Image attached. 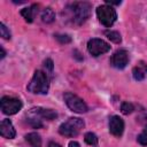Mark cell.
Returning a JSON list of instances; mask_svg holds the SVG:
<instances>
[{
  "label": "cell",
  "mask_w": 147,
  "mask_h": 147,
  "mask_svg": "<svg viewBox=\"0 0 147 147\" xmlns=\"http://www.w3.org/2000/svg\"><path fill=\"white\" fill-rule=\"evenodd\" d=\"M91 3L86 1H75L65 7L67 13L69 14V18L77 25H82L88 20L91 16Z\"/></svg>",
  "instance_id": "cell-1"
},
{
  "label": "cell",
  "mask_w": 147,
  "mask_h": 147,
  "mask_svg": "<svg viewBox=\"0 0 147 147\" xmlns=\"http://www.w3.org/2000/svg\"><path fill=\"white\" fill-rule=\"evenodd\" d=\"M49 76L46 71L37 70L26 88L33 94H47L49 90Z\"/></svg>",
  "instance_id": "cell-2"
},
{
  "label": "cell",
  "mask_w": 147,
  "mask_h": 147,
  "mask_svg": "<svg viewBox=\"0 0 147 147\" xmlns=\"http://www.w3.org/2000/svg\"><path fill=\"white\" fill-rule=\"evenodd\" d=\"M85 126V123L79 117H70L59 127V132L64 137H76L79 134L82 129Z\"/></svg>",
  "instance_id": "cell-3"
},
{
  "label": "cell",
  "mask_w": 147,
  "mask_h": 147,
  "mask_svg": "<svg viewBox=\"0 0 147 147\" xmlns=\"http://www.w3.org/2000/svg\"><path fill=\"white\" fill-rule=\"evenodd\" d=\"M96 16H98L99 22L107 28H110L117 20L116 10L111 6H108V5L99 6L96 8Z\"/></svg>",
  "instance_id": "cell-4"
},
{
  "label": "cell",
  "mask_w": 147,
  "mask_h": 147,
  "mask_svg": "<svg viewBox=\"0 0 147 147\" xmlns=\"http://www.w3.org/2000/svg\"><path fill=\"white\" fill-rule=\"evenodd\" d=\"M63 99H64V102L68 106V108L75 113H77V114H84L88 110V107L85 103V101L71 92L64 93Z\"/></svg>",
  "instance_id": "cell-5"
},
{
  "label": "cell",
  "mask_w": 147,
  "mask_h": 147,
  "mask_svg": "<svg viewBox=\"0 0 147 147\" xmlns=\"http://www.w3.org/2000/svg\"><path fill=\"white\" fill-rule=\"evenodd\" d=\"M0 106H1V110L5 115H15L17 114L23 105L22 101L17 98H13V96H2L0 100Z\"/></svg>",
  "instance_id": "cell-6"
},
{
  "label": "cell",
  "mask_w": 147,
  "mask_h": 147,
  "mask_svg": "<svg viewBox=\"0 0 147 147\" xmlns=\"http://www.w3.org/2000/svg\"><path fill=\"white\" fill-rule=\"evenodd\" d=\"M87 51L93 56H99L110 51V45L102 39L93 38L87 41Z\"/></svg>",
  "instance_id": "cell-7"
},
{
  "label": "cell",
  "mask_w": 147,
  "mask_h": 147,
  "mask_svg": "<svg viewBox=\"0 0 147 147\" xmlns=\"http://www.w3.org/2000/svg\"><path fill=\"white\" fill-rule=\"evenodd\" d=\"M129 60H130V56H129L127 51L126 49H118L111 55L109 62H110L111 67H114L116 69H124L127 65Z\"/></svg>",
  "instance_id": "cell-8"
},
{
  "label": "cell",
  "mask_w": 147,
  "mask_h": 147,
  "mask_svg": "<svg viewBox=\"0 0 147 147\" xmlns=\"http://www.w3.org/2000/svg\"><path fill=\"white\" fill-rule=\"evenodd\" d=\"M108 127H109V132L115 136V137H121L124 132V121L117 116L114 115L109 118V123H108Z\"/></svg>",
  "instance_id": "cell-9"
},
{
  "label": "cell",
  "mask_w": 147,
  "mask_h": 147,
  "mask_svg": "<svg viewBox=\"0 0 147 147\" xmlns=\"http://www.w3.org/2000/svg\"><path fill=\"white\" fill-rule=\"evenodd\" d=\"M0 134L6 139H13L16 136V131L14 129V125L10 119L5 118L1 121L0 124Z\"/></svg>",
  "instance_id": "cell-10"
},
{
  "label": "cell",
  "mask_w": 147,
  "mask_h": 147,
  "mask_svg": "<svg viewBox=\"0 0 147 147\" xmlns=\"http://www.w3.org/2000/svg\"><path fill=\"white\" fill-rule=\"evenodd\" d=\"M32 110L42 119H47V121H53L57 117V113L53 109H47V108H42V107H36L32 108Z\"/></svg>",
  "instance_id": "cell-11"
},
{
  "label": "cell",
  "mask_w": 147,
  "mask_h": 147,
  "mask_svg": "<svg viewBox=\"0 0 147 147\" xmlns=\"http://www.w3.org/2000/svg\"><path fill=\"white\" fill-rule=\"evenodd\" d=\"M132 76L136 80H144L147 76V63L144 61H140L133 69H132Z\"/></svg>",
  "instance_id": "cell-12"
},
{
  "label": "cell",
  "mask_w": 147,
  "mask_h": 147,
  "mask_svg": "<svg viewBox=\"0 0 147 147\" xmlns=\"http://www.w3.org/2000/svg\"><path fill=\"white\" fill-rule=\"evenodd\" d=\"M20 13H21V15L23 16V18H24L28 23H32L33 20H34V16H36L37 13H38V5L33 3V5H31V6L28 7V8H23Z\"/></svg>",
  "instance_id": "cell-13"
},
{
  "label": "cell",
  "mask_w": 147,
  "mask_h": 147,
  "mask_svg": "<svg viewBox=\"0 0 147 147\" xmlns=\"http://www.w3.org/2000/svg\"><path fill=\"white\" fill-rule=\"evenodd\" d=\"M26 122L29 123V125H31L33 129H40L44 126L42 124V118H40L32 109L29 111V114L26 115Z\"/></svg>",
  "instance_id": "cell-14"
},
{
  "label": "cell",
  "mask_w": 147,
  "mask_h": 147,
  "mask_svg": "<svg viewBox=\"0 0 147 147\" xmlns=\"http://www.w3.org/2000/svg\"><path fill=\"white\" fill-rule=\"evenodd\" d=\"M25 140L31 147H41V138L37 132H30L25 136Z\"/></svg>",
  "instance_id": "cell-15"
},
{
  "label": "cell",
  "mask_w": 147,
  "mask_h": 147,
  "mask_svg": "<svg viewBox=\"0 0 147 147\" xmlns=\"http://www.w3.org/2000/svg\"><path fill=\"white\" fill-rule=\"evenodd\" d=\"M41 21L44 23H47V24L53 23L55 21V13H54V10L51 7H47V8H45L42 10V13H41Z\"/></svg>",
  "instance_id": "cell-16"
},
{
  "label": "cell",
  "mask_w": 147,
  "mask_h": 147,
  "mask_svg": "<svg viewBox=\"0 0 147 147\" xmlns=\"http://www.w3.org/2000/svg\"><path fill=\"white\" fill-rule=\"evenodd\" d=\"M105 34L107 36V38H108L110 41H113V42H115V44H119V42L122 41V37H121L119 32H117V31L107 30V31H105Z\"/></svg>",
  "instance_id": "cell-17"
},
{
  "label": "cell",
  "mask_w": 147,
  "mask_h": 147,
  "mask_svg": "<svg viewBox=\"0 0 147 147\" xmlns=\"http://www.w3.org/2000/svg\"><path fill=\"white\" fill-rule=\"evenodd\" d=\"M84 140L90 146H96L98 145V137L93 132H86L84 136Z\"/></svg>",
  "instance_id": "cell-18"
},
{
  "label": "cell",
  "mask_w": 147,
  "mask_h": 147,
  "mask_svg": "<svg viewBox=\"0 0 147 147\" xmlns=\"http://www.w3.org/2000/svg\"><path fill=\"white\" fill-rule=\"evenodd\" d=\"M133 110H134V106H133L131 102H129V101L122 102V105H121V111H122V114L129 115V114H131Z\"/></svg>",
  "instance_id": "cell-19"
},
{
  "label": "cell",
  "mask_w": 147,
  "mask_h": 147,
  "mask_svg": "<svg viewBox=\"0 0 147 147\" xmlns=\"http://www.w3.org/2000/svg\"><path fill=\"white\" fill-rule=\"evenodd\" d=\"M55 39L60 42V44H69L71 42V37L69 34H65V33H56L54 34Z\"/></svg>",
  "instance_id": "cell-20"
},
{
  "label": "cell",
  "mask_w": 147,
  "mask_h": 147,
  "mask_svg": "<svg viewBox=\"0 0 147 147\" xmlns=\"http://www.w3.org/2000/svg\"><path fill=\"white\" fill-rule=\"evenodd\" d=\"M137 141L141 146H147V126L142 130V132L137 137Z\"/></svg>",
  "instance_id": "cell-21"
},
{
  "label": "cell",
  "mask_w": 147,
  "mask_h": 147,
  "mask_svg": "<svg viewBox=\"0 0 147 147\" xmlns=\"http://www.w3.org/2000/svg\"><path fill=\"white\" fill-rule=\"evenodd\" d=\"M0 36L3 39H10V31L7 29V26L3 23H0Z\"/></svg>",
  "instance_id": "cell-22"
},
{
  "label": "cell",
  "mask_w": 147,
  "mask_h": 147,
  "mask_svg": "<svg viewBox=\"0 0 147 147\" xmlns=\"http://www.w3.org/2000/svg\"><path fill=\"white\" fill-rule=\"evenodd\" d=\"M44 67H45V69H46V72H47L48 75H52V74H53L54 63H53V61H52L51 59H46V60L44 61Z\"/></svg>",
  "instance_id": "cell-23"
},
{
  "label": "cell",
  "mask_w": 147,
  "mask_h": 147,
  "mask_svg": "<svg viewBox=\"0 0 147 147\" xmlns=\"http://www.w3.org/2000/svg\"><path fill=\"white\" fill-rule=\"evenodd\" d=\"M139 122L140 123H144V124H146L147 125V113H144L141 116H139Z\"/></svg>",
  "instance_id": "cell-24"
},
{
  "label": "cell",
  "mask_w": 147,
  "mask_h": 147,
  "mask_svg": "<svg viewBox=\"0 0 147 147\" xmlns=\"http://www.w3.org/2000/svg\"><path fill=\"white\" fill-rule=\"evenodd\" d=\"M48 147H62L60 144H57V142H55V141H49V144H48Z\"/></svg>",
  "instance_id": "cell-25"
},
{
  "label": "cell",
  "mask_w": 147,
  "mask_h": 147,
  "mask_svg": "<svg viewBox=\"0 0 147 147\" xmlns=\"http://www.w3.org/2000/svg\"><path fill=\"white\" fill-rule=\"evenodd\" d=\"M122 1H110V0H106L107 5H121Z\"/></svg>",
  "instance_id": "cell-26"
},
{
  "label": "cell",
  "mask_w": 147,
  "mask_h": 147,
  "mask_svg": "<svg viewBox=\"0 0 147 147\" xmlns=\"http://www.w3.org/2000/svg\"><path fill=\"white\" fill-rule=\"evenodd\" d=\"M69 147H80V145L77 141H70L69 142Z\"/></svg>",
  "instance_id": "cell-27"
},
{
  "label": "cell",
  "mask_w": 147,
  "mask_h": 147,
  "mask_svg": "<svg viewBox=\"0 0 147 147\" xmlns=\"http://www.w3.org/2000/svg\"><path fill=\"white\" fill-rule=\"evenodd\" d=\"M0 49H1V60H2V59L6 56V51L3 49V47H2V46L0 47Z\"/></svg>",
  "instance_id": "cell-28"
}]
</instances>
